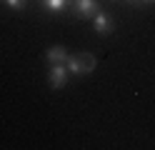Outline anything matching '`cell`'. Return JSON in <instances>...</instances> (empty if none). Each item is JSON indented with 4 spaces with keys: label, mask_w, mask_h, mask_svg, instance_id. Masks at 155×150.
Listing matches in <instances>:
<instances>
[{
    "label": "cell",
    "mask_w": 155,
    "mask_h": 150,
    "mask_svg": "<svg viewBox=\"0 0 155 150\" xmlns=\"http://www.w3.org/2000/svg\"><path fill=\"white\" fill-rule=\"evenodd\" d=\"M140 3H155V0H140Z\"/></svg>",
    "instance_id": "obj_8"
},
{
    "label": "cell",
    "mask_w": 155,
    "mask_h": 150,
    "mask_svg": "<svg viewBox=\"0 0 155 150\" xmlns=\"http://www.w3.org/2000/svg\"><path fill=\"white\" fill-rule=\"evenodd\" d=\"M3 3H5L8 8H13V10H23L28 0H3Z\"/></svg>",
    "instance_id": "obj_7"
},
{
    "label": "cell",
    "mask_w": 155,
    "mask_h": 150,
    "mask_svg": "<svg viewBox=\"0 0 155 150\" xmlns=\"http://www.w3.org/2000/svg\"><path fill=\"white\" fill-rule=\"evenodd\" d=\"M70 8H73V13L80 15V18H95V15L100 13L98 0H73Z\"/></svg>",
    "instance_id": "obj_2"
},
{
    "label": "cell",
    "mask_w": 155,
    "mask_h": 150,
    "mask_svg": "<svg viewBox=\"0 0 155 150\" xmlns=\"http://www.w3.org/2000/svg\"><path fill=\"white\" fill-rule=\"evenodd\" d=\"M48 80H50V88H55V90L65 88V85H68V68H65V65H50Z\"/></svg>",
    "instance_id": "obj_3"
},
{
    "label": "cell",
    "mask_w": 155,
    "mask_h": 150,
    "mask_svg": "<svg viewBox=\"0 0 155 150\" xmlns=\"http://www.w3.org/2000/svg\"><path fill=\"white\" fill-rule=\"evenodd\" d=\"M68 55H70V53H68L63 45H53V48L45 53V58H48V63H50V65H65Z\"/></svg>",
    "instance_id": "obj_5"
},
{
    "label": "cell",
    "mask_w": 155,
    "mask_h": 150,
    "mask_svg": "<svg viewBox=\"0 0 155 150\" xmlns=\"http://www.w3.org/2000/svg\"><path fill=\"white\" fill-rule=\"evenodd\" d=\"M95 65H98V60H95L93 53H75V55H68V60H65L68 73H73V75H88L95 70Z\"/></svg>",
    "instance_id": "obj_1"
},
{
    "label": "cell",
    "mask_w": 155,
    "mask_h": 150,
    "mask_svg": "<svg viewBox=\"0 0 155 150\" xmlns=\"http://www.w3.org/2000/svg\"><path fill=\"white\" fill-rule=\"evenodd\" d=\"M113 28H115V23H113V15H108V13H100L93 18V30L98 35H108V33H113Z\"/></svg>",
    "instance_id": "obj_4"
},
{
    "label": "cell",
    "mask_w": 155,
    "mask_h": 150,
    "mask_svg": "<svg viewBox=\"0 0 155 150\" xmlns=\"http://www.w3.org/2000/svg\"><path fill=\"white\" fill-rule=\"evenodd\" d=\"M68 3H70V0H43V5L50 10V13H60V10H65Z\"/></svg>",
    "instance_id": "obj_6"
}]
</instances>
